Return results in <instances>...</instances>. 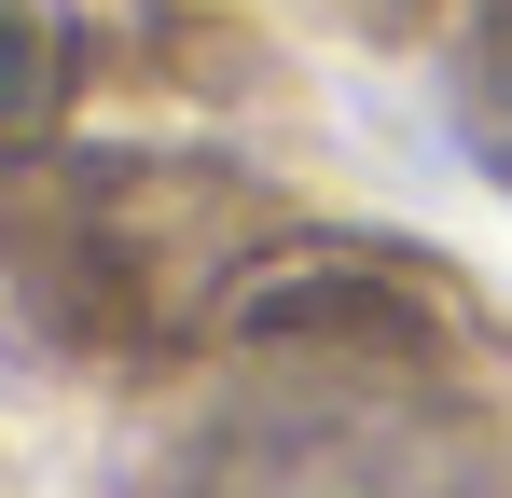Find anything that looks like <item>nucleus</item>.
I'll return each instance as SVG.
<instances>
[{
	"label": "nucleus",
	"mask_w": 512,
	"mask_h": 498,
	"mask_svg": "<svg viewBox=\"0 0 512 498\" xmlns=\"http://www.w3.org/2000/svg\"><path fill=\"white\" fill-rule=\"evenodd\" d=\"M180 498H485V471H471V443L429 402L333 374V388H291V402L222 415V429L194 443Z\"/></svg>",
	"instance_id": "nucleus-1"
},
{
	"label": "nucleus",
	"mask_w": 512,
	"mask_h": 498,
	"mask_svg": "<svg viewBox=\"0 0 512 498\" xmlns=\"http://www.w3.org/2000/svg\"><path fill=\"white\" fill-rule=\"evenodd\" d=\"M457 125H471V153L512 180V0H485L471 42H457Z\"/></svg>",
	"instance_id": "nucleus-2"
}]
</instances>
